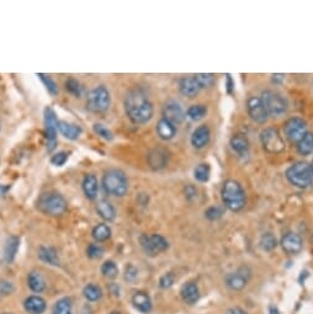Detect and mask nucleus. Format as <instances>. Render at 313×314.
Instances as JSON below:
<instances>
[{
  "label": "nucleus",
  "instance_id": "nucleus-39",
  "mask_svg": "<svg viewBox=\"0 0 313 314\" xmlns=\"http://www.w3.org/2000/svg\"><path fill=\"white\" fill-rule=\"evenodd\" d=\"M37 75L40 77V79L42 80V83L44 84V86H46V89L48 90L49 94L51 95L58 94L57 84L55 83V80H53L51 77H48V75H46V74H42V73H40V74H37Z\"/></svg>",
  "mask_w": 313,
  "mask_h": 314
},
{
  "label": "nucleus",
  "instance_id": "nucleus-3",
  "mask_svg": "<svg viewBox=\"0 0 313 314\" xmlns=\"http://www.w3.org/2000/svg\"><path fill=\"white\" fill-rule=\"evenodd\" d=\"M102 187L109 195L122 197L128 191V180L124 172L119 169H110L102 176Z\"/></svg>",
  "mask_w": 313,
  "mask_h": 314
},
{
  "label": "nucleus",
  "instance_id": "nucleus-8",
  "mask_svg": "<svg viewBox=\"0 0 313 314\" xmlns=\"http://www.w3.org/2000/svg\"><path fill=\"white\" fill-rule=\"evenodd\" d=\"M139 243H141V246L144 250V253L149 255V256H155V255L162 253V251H166L168 246H169L168 240L161 234L141 235Z\"/></svg>",
  "mask_w": 313,
  "mask_h": 314
},
{
  "label": "nucleus",
  "instance_id": "nucleus-35",
  "mask_svg": "<svg viewBox=\"0 0 313 314\" xmlns=\"http://www.w3.org/2000/svg\"><path fill=\"white\" fill-rule=\"evenodd\" d=\"M53 314H73L72 313V301L69 298H62L55 305Z\"/></svg>",
  "mask_w": 313,
  "mask_h": 314
},
{
  "label": "nucleus",
  "instance_id": "nucleus-37",
  "mask_svg": "<svg viewBox=\"0 0 313 314\" xmlns=\"http://www.w3.org/2000/svg\"><path fill=\"white\" fill-rule=\"evenodd\" d=\"M195 179L200 183H206L210 179V167L208 164H200L197 165L194 172Z\"/></svg>",
  "mask_w": 313,
  "mask_h": 314
},
{
  "label": "nucleus",
  "instance_id": "nucleus-32",
  "mask_svg": "<svg viewBox=\"0 0 313 314\" xmlns=\"http://www.w3.org/2000/svg\"><path fill=\"white\" fill-rule=\"evenodd\" d=\"M110 237H111V229L109 226L101 223V224H97L96 227H94L93 238L96 240V242H99V243L105 242V240H108Z\"/></svg>",
  "mask_w": 313,
  "mask_h": 314
},
{
  "label": "nucleus",
  "instance_id": "nucleus-50",
  "mask_svg": "<svg viewBox=\"0 0 313 314\" xmlns=\"http://www.w3.org/2000/svg\"><path fill=\"white\" fill-rule=\"evenodd\" d=\"M110 314H120L119 312H113V313H110Z\"/></svg>",
  "mask_w": 313,
  "mask_h": 314
},
{
  "label": "nucleus",
  "instance_id": "nucleus-11",
  "mask_svg": "<svg viewBox=\"0 0 313 314\" xmlns=\"http://www.w3.org/2000/svg\"><path fill=\"white\" fill-rule=\"evenodd\" d=\"M306 127L307 125L304 120L300 119V117H291L284 125L285 136L292 143H298L307 133Z\"/></svg>",
  "mask_w": 313,
  "mask_h": 314
},
{
  "label": "nucleus",
  "instance_id": "nucleus-41",
  "mask_svg": "<svg viewBox=\"0 0 313 314\" xmlns=\"http://www.w3.org/2000/svg\"><path fill=\"white\" fill-rule=\"evenodd\" d=\"M195 78H196L198 85L201 86V89L202 88H208V86H211L212 84H214V75L212 74H205V73H202V74H196L194 75Z\"/></svg>",
  "mask_w": 313,
  "mask_h": 314
},
{
  "label": "nucleus",
  "instance_id": "nucleus-38",
  "mask_svg": "<svg viewBox=\"0 0 313 314\" xmlns=\"http://www.w3.org/2000/svg\"><path fill=\"white\" fill-rule=\"evenodd\" d=\"M66 89L71 92L72 95H74V96L77 97H80L83 94V86L80 85L79 81L75 80L74 78H69V79L66 81Z\"/></svg>",
  "mask_w": 313,
  "mask_h": 314
},
{
  "label": "nucleus",
  "instance_id": "nucleus-33",
  "mask_svg": "<svg viewBox=\"0 0 313 314\" xmlns=\"http://www.w3.org/2000/svg\"><path fill=\"white\" fill-rule=\"evenodd\" d=\"M83 294L88 301L95 302L101 298V290H100V287H97L95 285H88L84 287Z\"/></svg>",
  "mask_w": 313,
  "mask_h": 314
},
{
  "label": "nucleus",
  "instance_id": "nucleus-6",
  "mask_svg": "<svg viewBox=\"0 0 313 314\" xmlns=\"http://www.w3.org/2000/svg\"><path fill=\"white\" fill-rule=\"evenodd\" d=\"M111 103L110 91L104 85H99L94 88L86 97V106L93 112H105L109 110Z\"/></svg>",
  "mask_w": 313,
  "mask_h": 314
},
{
  "label": "nucleus",
  "instance_id": "nucleus-9",
  "mask_svg": "<svg viewBox=\"0 0 313 314\" xmlns=\"http://www.w3.org/2000/svg\"><path fill=\"white\" fill-rule=\"evenodd\" d=\"M262 144L267 152L269 153H280L285 149V142L282 139L278 130L275 128H267L260 134Z\"/></svg>",
  "mask_w": 313,
  "mask_h": 314
},
{
  "label": "nucleus",
  "instance_id": "nucleus-22",
  "mask_svg": "<svg viewBox=\"0 0 313 314\" xmlns=\"http://www.w3.org/2000/svg\"><path fill=\"white\" fill-rule=\"evenodd\" d=\"M181 298L185 303L188 304H194L198 301V297H200V291H198L197 285L195 282H188L181 287Z\"/></svg>",
  "mask_w": 313,
  "mask_h": 314
},
{
  "label": "nucleus",
  "instance_id": "nucleus-13",
  "mask_svg": "<svg viewBox=\"0 0 313 314\" xmlns=\"http://www.w3.org/2000/svg\"><path fill=\"white\" fill-rule=\"evenodd\" d=\"M247 110L249 114L250 119L256 123H265L268 121V114L267 109H265L264 103H263L260 97L251 96L247 101Z\"/></svg>",
  "mask_w": 313,
  "mask_h": 314
},
{
  "label": "nucleus",
  "instance_id": "nucleus-26",
  "mask_svg": "<svg viewBox=\"0 0 313 314\" xmlns=\"http://www.w3.org/2000/svg\"><path fill=\"white\" fill-rule=\"evenodd\" d=\"M96 212L102 220L111 222V221L115 220L116 217V211L114 208V206L109 201L106 200H100L96 204Z\"/></svg>",
  "mask_w": 313,
  "mask_h": 314
},
{
  "label": "nucleus",
  "instance_id": "nucleus-29",
  "mask_svg": "<svg viewBox=\"0 0 313 314\" xmlns=\"http://www.w3.org/2000/svg\"><path fill=\"white\" fill-rule=\"evenodd\" d=\"M19 244H20V240H19L18 237L15 235H11L9 239L7 240V244H5V249H4V256L7 263H13L14 259H15L16 253L19 250Z\"/></svg>",
  "mask_w": 313,
  "mask_h": 314
},
{
  "label": "nucleus",
  "instance_id": "nucleus-28",
  "mask_svg": "<svg viewBox=\"0 0 313 314\" xmlns=\"http://www.w3.org/2000/svg\"><path fill=\"white\" fill-rule=\"evenodd\" d=\"M27 284H29V287L36 293L43 292L44 288H46V281H44L43 276L37 271H32V273L29 274Z\"/></svg>",
  "mask_w": 313,
  "mask_h": 314
},
{
  "label": "nucleus",
  "instance_id": "nucleus-23",
  "mask_svg": "<svg viewBox=\"0 0 313 314\" xmlns=\"http://www.w3.org/2000/svg\"><path fill=\"white\" fill-rule=\"evenodd\" d=\"M156 133H158L159 138L163 139V141H170L177 134V127L172 122L162 119L159 120L158 125H156Z\"/></svg>",
  "mask_w": 313,
  "mask_h": 314
},
{
  "label": "nucleus",
  "instance_id": "nucleus-43",
  "mask_svg": "<svg viewBox=\"0 0 313 314\" xmlns=\"http://www.w3.org/2000/svg\"><path fill=\"white\" fill-rule=\"evenodd\" d=\"M14 290H15V287H14V285L11 282L5 281V280H0V298L9 296V294L14 292Z\"/></svg>",
  "mask_w": 313,
  "mask_h": 314
},
{
  "label": "nucleus",
  "instance_id": "nucleus-44",
  "mask_svg": "<svg viewBox=\"0 0 313 314\" xmlns=\"http://www.w3.org/2000/svg\"><path fill=\"white\" fill-rule=\"evenodd\" d=\"M67 161H68V154L66 152L56 153L51 158V163L53 165H56V167H62V165L66 164Z\"/></svg>",
  "mask_w": 313,
  "mask_h": 314
},
{
  "label": "nucleus",
  "instance_id": "nucleus-5",
  "mask_svg": "<svg viewBox=\"0 0 313 314\" xmlns=\"http://www.w3.org/2000/svg\"><path fill=\"white\" fill-rule=\"evenodd\" d=\"M38 207L46 215L57 217V216H62L67 211V201L60 192L49 191L42 193L40 196Z\"/></svg>",
  "mask_w": 313,
  "mask_h": 314
},
{
  "label": "nucleus",
  "instance_id": "nucleus-25",
  "mask_svg": "<svg viewBox=\"0 0 313 314\" xmlns=\"http://www.w3.org/2000/svg\"><path fill=\"white\" fill-rule=\"evenodd\" d=\"M132 303L135 305V308L142 313H148L152 309V301H150V297L148 296L146 292H136L132 297Z\"/></svg>",
  "mask_w": 313,
  "mask_h": 314
},
{
  "label": "nucleus",
  "instance_id": "nucleus-4",
  "mask_svg": "<svg viewBox=\"0 0 313 314\" xmlns=\"http://www.w3.org/2000/svg\"><path fill=\"white\" fill-rule=\"evenodd\" d=\"M287 180L298 189H307L313 183V173L309 165L304 162H297L286 170Z\"/></svg>",
  "mask_w": 313,
  "mask_h": 314
},
{
  "label": "nucleus",
  "instance_id": "nucleus-7",
  "mask_svg": "<svg viewBox=\"0 0 313 314\" xmlns=\"http://www.w3.org/2000/svg\"><path fill=\"white\" fill-rule=\"evenodd\" d=\"M262 101L264 103L265 109H267L269 115H279L285 114L287 111V101L281 94L273 90H265L262 94Z\"/></svg>",
  "mask_w": 313,
  "mask_h": 314
},
{
  "label": "nucleus",
  "instance_id": "nucleus-49",
  "mask_svg": "<svg viewBox=\"0 0 313 314\" xmlns=\"http://www.w3.org/2000/svg\"><path fill=\"white\" fill-rule=\"evenodd\" d=\"M309 168H311V170H312V173H313V161L311 163V165H309Z\"/></svg>",
  "mask_w": 313,
  "mask_h": 314
},
{
  "label": "nucleus",
  "instance_id": "nucleus-18",
  "mask_svg": "<svg viewBox=\"0 0 313 314\" xmlns=\"http://www.w3.org/2000/svg\"><path fill=\"white\" fill-rule=\"evenodd\" d=\"M210 136H211V133H210V128L207 126H198L196 130L192 132L191 144L195 148H197V149H201V148H203L208 143Z\"/></svg>",
  "mask_w": 313,
  "mask_h": 314
},
{
  "label": "nucleus",
  "instance_id": "nucleus-36",
  "mask_svg": "<svg viewBox=\"0 0 313 314\" xmlns=\"http://www.w3.org/2000/svg\"><path fill=\"white\" fill-rule=\"evenodd\" d=\"M101 274L105 277H108V279H115L117 275H119V268H117L115 263L109 260V261H105L102 264Z\"/></svg>",
  "mask_w": 313,
  "mask_h": 314
},
{
  "label": "nucleus",
  "instance_id": "nucleus-27",
  "mask_svg": "<svg viewBox=\"0 0 313 314\" xmlns=\"http://www.w3.org/2000/svg\"><path fill=\"white\" fill-rule=\"evenodd\" d=\"M38 257L43 263L49 264L52 266L60 265V256H58L57 251L51 246H41L40 250H38Z\"/></svg>",
  "mask_w": 313,
  "mask_h": 314
},
{
  "label": "nucleus",
  "instance_id": "nucleus-51",
  "mask_svg": "<svg viewBox=\"0 0 313 314\" xmlns=\"http://www.w3.org/2000/svg\"><path fill=\"white\" fill-rule=\"evenodd\" d=\"M5 314H9V313H5Z\"/></svg>",
  "mask_w": 313,
  "mask_h": 314
},
{
  "label": "nucleus",
  "instance_id": "nucleus-24",
  "mask_svg": "<svg viewBox=\"0 0 313 314\" xmlns=\"http://www.w3.org/2000/svg\"><path fill=\"white\" fill-rule=\"evenodd\" d=\"M231 147L239 156L247 155L249 152V142L244 134H234L231 139Z\"/></svg>",
  "mask_w": 313,
  "mask_h": 314
},
{
  "label": "nucleus",
  "instance_id": "nucleus-1",
  "mask_svg": "<svg viewBox=\"0 0 313 314\" xmlns=\"http://www.w3.org/2000/svg\"><path fill=\"white\" fill-rule=\"evenodd\" d=\"M125 111L133 123L143 125L153 117V103L142 89H133L125 97Z\"/></svg>",
  "mask_w": 313,
  "mask_h": 314
},
{
  "label": "nucleus",
  "instance_id": "nucleus-2",
  "mask_svg": "<svg viewBox=\"0 0 313 314\" xmlns=\"http://www.w3.org/2000/svg\"><path fill=\"white\" fill-rule=\"evenodd\" d=\"M222 201L231 211L238 212L245 204V192L236 180H227L222 186Z\"/></svg>",
  "mask_w": 313,
  "mask_h": 314
},
{
  "label": "nucleus",
  "instance_id": "nucleus-34",
  "mask_svg": "<svg viewBox=\"0 0 313 314\" xmlns=\"http://www.w3.org/2000/svg\"><path fill=\"white\" fill-rule=\"evenodd\" d=\"M276 245H278V240H276L275 235L272 233L263 234L260 239V246L263 248V250L272 251L276 248Z\"/></svg>",
  "mask_w": 313,
  "mask_h": 314
},
{
  "label": "nucleus",
  "instance_id": "nucleus-31",
  "mask_svg": "<svg viewBox=\"0 0 313 314\" xmlns=\"http://www.w3.org/2000/svg\"><path fill=\"white\" fill-rule=\"evenodd\" d=\"M207 114V108L205 105H192L186 111V117L191 121H200Z\"/></svg>",
  "mask_w": 313,
  "mask_h": 314
},
{
  "label": "nucleus",
  "instance_id": "nucleus-10",
  "mask_svg": "<svg viewBox=\"0 0 313 314\" xmlns=\"http://www.w3.org/2000/svg\"><path fill=\"white\" fill-rule=\"evenodd\" d=\"M58 120L56 112L51 108L44 109V128H46L47 137V150L52 152L57 145V131H58Z\"/></svg>",
  "mask_w": 313,
  "mask_h": 314
},
{
  "label": "nucleus",
  "instance_id": "nucleus-47",
  "mask_svg": "<svg viewBox=\"0 0 313 314\" xmlns=\"http://www.w3.org/2000/svg\"><path fill=\"white\" fill-rule=\"evenodd\" d=\"M137 276H138V270L135 268L133 265H127L125 269V279L127 280V281H135V280L137 279Z\"/></svg>",
  "mask_w": 313,
  "mask_h": 314
},
{
  "label": "nucleus",
  "instance_id": "nucleus-40",
  "mask_svg": "<svg viewBox=\"0 0 313 314\" xmlns=\"http://www.w3.org/2000/svg\"><path fill=\"white\" fill-rule=\"evenodd\" d=\"M93 130L97 136H100L101 138L106 139V141H111V139L114 138L113 132L109 130L108 127H105L104 125H101V123H95V125L93 126Z\"/></svg>",
  "mask_w": 313,
  "mask_h": 314
},
{
  "label": "nucleus",
  "instance_id": "nucleus-48",
  "mask_svg": "<svg viewBox=\"0 0 313 314\" xmlns=\"http://www.w3.org/2000/svg\"><path fill=\"white\" fill-rule=\"evenodd\" d=\"M226 314H248V313L245 312L244 309H242V308L234 307V308H231V309H228L227 312H226Z\"/></svg>",
  "mask_w": 313,
  "mask_h": 314
},
{
  "label": "nucleus",
  "instance_id": "nucleus-42",
  "mask_svg": "<svg viewBox=\"0 0 313 314\" xmlns=\"http://www.w3.org/2000/svg\"><path fill=\"white\" fill-rule=\"evenodd\" d=\"M86 253H88V256L91 257V259H99L104 254V249L99 244H90L88 249H86Z\"/></svg>",
  "mask_w": 313,
  "mask_h": 314
},
{
  "label": "nucleus",
  "instance_id": "nucleus-12",
  "mask_svg": "<svg viewBox=\"0 0 313 314\" xmlns=\"http://www.w3.org/2000/svg\"><path fill=\"white\" fill-rule=\"evenodd\" d=\"M250 279V270L245 266L239 268L234 273H230L226 276V286L232 291H240L245 287Z\"/></svg>",
  "mask_w": 313,
  "mask_h": 314
},
{
  "label": "nucleus",
  "instance_id": "nucleus-45",
  "mask_svg": "<svg viewBox=\"0 0 313 314\" xmlns=\"http://www.w3.org/2000/svg\"><path fill=\"white\" fill-rule=\"evenodd\" d=\"M174 275L173 274H166L164 276L161 277V280H159V286H161L162 288H169L172 287L173 284H174Z\"/></svg>",
  "mask_w": 313,
  "mask_h": 314
},
{
  "label": "nucleus",
  "instance_id": "nucleus-19",
  "mask_svg": "<svg viewBox=\"0 0 313 314\" xmlns=\"http://www.w3.org/2000/svg\"><path fill=\"white\" fill-rule=\"evenodd\" d=\"M83 191L85 193L86 197L89 200H95L97 196V191H99V183H97L96 176L93 174H88L85 175V178L83 179Z\"/></svg>",
  "mask_w": 313,
  "mask_h": 314
},
{
  "label": "nucleus",
  "instance_id": "nucleus-30",
  "mask_svg": "<svg viewBox=\"0 0 313 314\" xmlns=\"http://www.w3.org/2000/svg\"><path fill=\"white\" fill-rule=\"evenodd\" d=\"M297 150L302 155H308L313 152V133L307 132L304 134L302 139L297 143Z\"/></svg>",
  "mask_w": 313,
  "mask_h": 314
},
{
  "label": "nucleus",
  "instance_id": "nucleus-14",
  "mask_svg": "<svg viewBox=\"0 0 313 314\" xmlns=\"http://www.w3.org/2000/svg\"><path fill=\"white\" fill-rule=\"evenodd\" d=\"M184 117H185V112H184L181 105L177 101H168L163 108V119L167 121L172 122L173 125H179L183 122Z\"/></svg>",
  "mask_w": 313,
  "mask_h": 314
},
{
  "label": "nucleus",
  "instance_id": "nucleus-46",
  "mask_svg": "<svg viewBox=\"0 0 313 314\" xmlns=\"http://www.w3.org/2000/svg\"><path fill=\"white\" fill-rule=\"evenodd\" d=\"M206 217L208 218V220L211 221H215V220H219V218L222 217V210L220 208V207H210V208H207V211L205 212Z\"/></svg>",
  "mask_w": 313,
  "mask_h": 314
},
{
  "label": "nucleus",
  "instance_id": "nucleus-16",
  "mask_svg": "<svg viewBox=\"0 0 313 314\" xmlns=\"http://www.w3.org/2000/svg\"><path fill=\"white\" fill-rule=\"evenodd\" d=\"M148 159V164L152 169L154 170H161L163 168L167 167L168 161H169V155L164 149H161V148H156V149L150 150L147 155Z\"/></svg>",
  "mask_w": 313,
  "mask_h": 314
},
{
  "label": "nucleus",
  "instance_id": "nucleus-17",
  "mask_svg": "<svg viewBox=\"0 0 313 314\" xmlns=\"http://www.w3.org/2000/svg\"><path fill=\"white\" fill-rule=\"evenodd\" d=\"M179 90L185 96L194 97L201 90V86L195 77H184L179 80Z\"/></svg>",
  "mask_w": 313,
  "mask_h": 314
},
{
  "label": "nucleus",
  "instance_id": "nucleus-20",
  "mask_svg": "<svg viewBox=\"0 0 313 314\" xmlns=\"http://www.w3.org/2000/svg\"><path fill=\"white\" fill-rule=\"evenodd\" d=\"M24 307L31 314H42L46 310V301L40 296H30L25 299Z\"/></svg>",
  "mask_w": 313,
  "mask_h": 314
},
{
  "label": "nucleus",
  "instance_id": "nucleus-15",
  "mask_svg": "<svg viewBox=\"0 0 313 314\" xmlns=\"http://www.w3.org/2000/svg\"><path fill=\"white\" fill-rule=\"evenodd\" d=\"M281 246L285 253L290 255L298 254L303 248L302 238L298 234L290 232V233H286L281 238Z\"/></svg>",
  "mask_w": 313,
  "mask_h": 314
},
{
  "label": "nucleus",
  "instance_id": "nucleus-21",
  "mask_svg": "<svg viewBox=\"0 0 313 314\" xmlns=\"http://www.w3.org/2000/svg\"><path fill=\"white\" fill-rule=\"evenodd\" d=\"M58 130H60L62 136L66 137L67 139H71V141H75L80 137L82 134V127L74 123H69L67 121H60L58 122Z\"/></svg>",
  "mask_w": 313,
  "mask_h": 314
}]
</instances>
